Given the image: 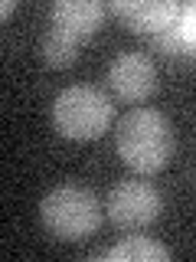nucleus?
<instances>
[{
  "label": "nucleus",
  "instance_id": "1a4fd4ad",
  "mask_svg": "<svg viewBox=\"0 0 196 262\" xmlns=\"http://www.w3.org/2000/svg\"><path fill=\"white\" fill-rule=\"evenodd\" d=\"M98 259H114V262H163L170 259V249L147 236H128V239L114 243L111 249H105Z\"/></svg>",
  "mask_w": 196,
  "mask_h": 262
},
{
  "label": "nucleus",
  "instance_id": "7ed1b4c3",
  "mask_svg": "<svg viewBox=\"0 0 196 262\" xmlns=\"http://www.w3.org/2000/svg\"><path fill=\"white\" fill-rule=\"evenodd\" d=\"M114 118V105L105 92L95 85H72L59 92L53 105V121L56 131L72 141H92V138L105 135Z\"/></svg>",
  "mask_w": 196,
  "mask_h": 262
},
{
  "label": "nucleus",
  "instance_id": "0eeeda50",
  "mask_svg": "<svg viewBox=\"0 0 196 262\" xmlns=\"http://www.w3.org/2000/svg\"><path fill=\"white\" fill-rule=\"evenodd\" d=\"M105 10H108V7L98 4V0H56L53 10H49V20H53V27L72 33V36L88 39L102 27Z\"/></svg>",
  "mask_w": 196,
  "mask_h": 262
},
{
  "label": "nucleus",
  "instance_id": "20e7f679",
  "mask_svg": "<svg viewBox=\"0 0 196 262\" xmlns=\"http://www.w3.org/2000/svg\"><path fill=\"white\" fill-rule=\"evenodd\" d=\"M160 193L144 180H121L108 193V216L121 229H144L160 216Z\"/></svg>",
  "mask_w": 196,
  "mask_h": 262
},
{
  "label": "nucleus",
  "instance_id": "423d86ee",
  "mask_svg": "<svg viewBox=\"0 0 196 262\" xmlns=\"http://www.w3.org/2000/svg\"><path fill=\"white\" fill-rule=\"evenodd\" d=\"M180 7L183 4H177V0H114L108 4V10L125 16L134 33H147L154 39L180 16Z\"/></svg>",
  "mask_w": 196,
  "mask_h": 262
},
{
  "label": "nucleus",
  "instance_id": "f257e3e1",
  "mask_svg": "<svg viewBox=\"0 0 196 262\" xmlns=\"http://www.w3.org/2000/svg\"><path fill=\"white\" fill-rule=\"evenodd\" d=\"M118 154L137 174H157L174 154V128L167 115L134 108L118 121Z\"/></svg>",
  "mask_w": 196,
  "mask_h": 262
},
{
  "label": "nucleus",
  "instance_id": "6e6552de",
  "mask_svg": "<svg viewBox=\"0 0 196 262\" xmlns=\"http://www.w3.org/2000/svg\"><path fill=\"white\" fill-rule=\"evenodd\" d=\"M154 46L167 56H196V0L180 7L177 20L160 36H154Z\"/></svg>",
  "mask_w": 196,
  "mask_h": 262
},
{
  "label": "nucleus",
  "instance_id": "9d476101",
  "mask_svg": "<svg viewBox=\"0 0 196 262\" xmlns=\"http://www.w3.org/2000/svg\"><path fill=\"white\" fill-rule=\"evenodd\" d=\"M79 36H72V33H65L59 27H49V33L43 36V59L53 66V69H65V66L76 62L79 56Z\"/></svg>",
  "mask_w": 196,
  "mask_h": 262
},
{
  "label": "nucleus",
  "instance_id": "39448f33",
  "mask_svg": "<svg viewBox=\"0 0 196 262\" xmlns=\"http://www.w3.org/2000/svg\"><path fill=\"white\" fill-rule=\"evenodd\" d=\"M108 82L125 102H144L157 89V69L144 53H121L108 66Z\"/></svg>",
  "mask_w": 196,
  "mask_h": 262
},
{
  "label": "nucleus",
  "instance_id": "f03ea898",
  "mask_svg": "<svg viewBox=\"0 0 196 262\" xmlns=\"http://www.w3.org/2000/svg\"><path fill=\"white\" fill-rule=\"evenodd\" d=\"M39 220L56 239H85L102 223V207L88 187L59 184L43 196Z\"/></svg>",
  "mask_w": 196,
  "mask_h": 262
}]
</instances>
